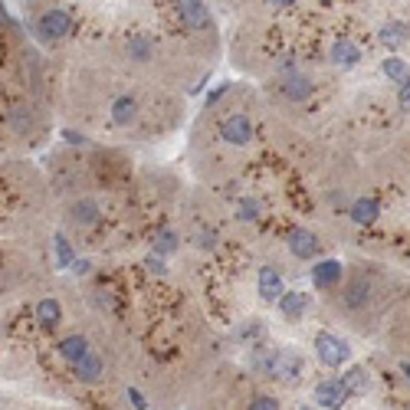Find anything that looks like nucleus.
<instances>
[{"label": "nucleus", "mask_w": 410, "mask_h": 410, "mask_svg": "<svg viewBox=\"0 0 410 410\" xmlns=\"http://www.w3.org/2000/svg\"><path fill=\"white\" fill-rule=\"evenodd\" d=\"M315 355H318V361H322L325 367H342L345 361L351 358V348H348V342L338 338V335L318 332L315 335Z\"/></svg>", "instance_id": "f257e3e1"}, {"label": "nucleus", "mask_w": 410, "mask_h": 410, "mask_svg": "<svg viewBox=\"0 0 410 410\" xmlns=\"http://www.w3.org/2000/svg\"><path fill=\"white\" fill-rule=\"evenodd\" d=\"M263 367L269 371L273 377H279V381H296V377L302 374V358L296 355V351H269L263 358Z\"/></svg>", "instance_id": "f03ea898"}, {"label": "nucleus", "mask_w": 410, "mask_h": 410, "mask_svg": "<svg viewBox=\"0 0 410 410\" xmlns=\"http://www.w3.org/2000/svg\"><path fill=\"white\" fill-rule=\"evenodd\" d=\"M69 30H72V17L60 7H53V10H46V14L36 17V33L43 36V40H50V43L53 40H63Z\"/></svg>", "instance_id": "7ed1b4c3"}, {"label": "nucleus", "mask_w": 410, "mask_h": 410, "mask_svg": "<svg viewBox=\"0 0 410 410\" xmlns=\"http://www.w3.org/2000/svg\"><path fill=\"white\" fill-rule=\"evenodd\" d=\"M367 302H371V279H367L365 273H351L342 289V306L348 308V312H358Z\"/></svg>", "instance_id": "20e7f679"}, {"label": "nucleus", "mask_w": 410, "mask_h": 410, "mask_svg": "<svg viewBox=\"0 0 410 410\" xmlns=\"http://www.w3.org/2000/svg\"><path fill=\"white\" fill-rule=\"evenodd\" d=\"M220 138L227 145H247L249 138H253V125H249V119L243 112H237V115L220 122Z\"/></svg>", "instance_id": "39448f33"}, {"label": "nucleus", "mask_w": 410, "mask_h": 410, "mask_svg": "<svg viewBox=\"0 0 410 410\" xmlns=\"http://www.w3.org/2000/svg\"><path fill=\"white\" fill-rule=\"evenodd\" d=\"M289 249L296 259H312L318 253V237L306 227H292L289 230Z\"/></svg>", "instance_id": "423d86ee"}, {"label": "nucleus", "mask_w": 410, "mask_h": 410, "mask_svg": "<svg viewBox=\"0 0 410 410\" xmlns=\"http://www.w3.org/2000/svg\"><path fill=\"white\" fill-rule=\"evenodd\" d=\"M79 178H82V174H79V164L63 161V158L50 168V180L63 190V194H69V190H76V188H79Z\"/></svg>", "instance_id": "0eeeda50"}, {"label": "nucleus", "mask_w": 410, "mask_h": 410, "mask_svg": "<svg viewBox=\"0 0 410 410\" xmlns=\"http://www.w3.org/2000/svg\"><path fill=\"white\" fill-rule=\"evenodd\" d=\"M345 401H348V394H345L342 381H322V384H315V404H322L328 410H342Z\"/></svg>", "instance_id": "6e6552de"}, {"label": "nucleus", "mask_w": 410, "mask_h": 410, "mask_svg": "<svg viewBox=\"0 0 410 410\" xmlns=\"http://www.w3.org/2000/svg\"><path fill=\"white\" fill-rule=\"evenodd\" d=\"M312 92H315V86H312V79L302 76V72H289V76L282 79V95H286L289 102H306Z\"/></svg>", "instance_id": "1a4fd4ad"}, {"label": "nucleus", "mask_w": 410, "mask_h": 410, "mask_svg": "<svg viewBox=\"0 0 410 410\" xmlns=\"http://www.w3.org/2000/svg\"><path fill=\"white\" fill-rule=\"evenodd\" d=\"M312 282H315V289H335V286L342 282V263H338V259H322V263H315Z\"/></svg>", "instance_id": "9d476101"}, {"label": "nucleus", "mask_w": 410, "mask_h": 410, "mask_svg": "<svg viewBox=\"0 0 410 410\" xmlns=\"http://www.w3.org/2000/svg\"><path fill=\"white\" fill-rule=\"evenodd\" d=\"M257 286H259V299H263V302H279L282 292H286V289H282V276L276 273L273 266H263V269H259Z\"/></svg>", "instance_id": "9b49d317"}, {"label": "nucleus", "mask_w": 410, "mask_h": 410, "mask_svg": "<svg viewBox=\"0 0 410 410\" xmlns=\"http://www.w3.org/2000/svg\"><path fill=\"white\" fill-rule=\"evenodd\" d=\"M178 14H180V20H184V26H190V30H207V26L214 23V20H210V10H207L204 4H197V0L180 4Z\"/></svg>", "instance_id": "f8f14e48"}, {"label": "nucleus", "mask_w": 410, "mask_h": 410, "mask_svg": "<svg viewBox=\"0 0 410 410\" xmlns=\"http://www.w3.org/2000/svg\"><path fill=\"white\" fill-rule=\"evenodd\" d=\"M99 204H95L92 197H79L76 204L69 207V220L76 223V227H92L95 220H99Z\"/></svg>", "instance_id": "ddd939ff"}, {"label": "nucleus", "mask_w": 410, "mask_h": 410, "mask_svg": "<svg viewBox=\"0 0 410 410\" xmlns=\"http://www.w3.org/2000/svg\"><path fill=\"white\" fill-rule=\"evenodd\" d=\"M342 387H345L348 397H365L367 387H371V377H367L365 367L355 365V367H348V371L342 374Z\"/></svg>", "instance_id": "4468645a"}, {"label": "nucleus", "mask_w": 410, "mask_h": 410, "mask_svg": "<svg viewBox=\"0 0 410 410\" xmlns=\"http://www.w3.org/2000/svg\"><path fill=\"white\" fill-rule=\"evenodd\" d=\"M332 63L335 66H345V69H351V66H358L361 63V50L355 43H351V40H335L332 43Z\"/></svg>", "instance_id": "2eb2a0df"}, {"label": "nucleus", "mask_w": 410, "mask_h": 410, "mask_svg": "<svg viewBox=\"0 0 410 410\" xmlns=\"http://www.w3.org/2000/svg\"><path fill=\"white\" fill-rule=\"evenodd\" d=\"M306 308H308V296H306V292H289V296L282 292L279 312L289 318V322H299V318L306 315Z\"/></svg>", "instance_id": "dca6fc26"}, {"label": "nucleus", "mask_w": 410, "mask_h": 410, "mask_svg": "<svg viewBox=\"0 0 410 410\" xmlns=\"http://www.w3.org/2000/svg\"><path fill=\"white\" fill-rule=\"evenodd\" d=\"M56 351H60V358H66L69 365H76V361H82L89 355V342L82 335H69V338H63V342L56 345Z\"/></svg>", "instance_id": "f3484780"}, {"label": "nucleus", "mask_w": 410, "mask_h": 410, "mask_svg": "<svg viewBox=\"0 0 410 410\" xmlns=\"http://www.w3.org/2000/svg\"><path fill=\"white\" fill-rule=\"evenodd\" d=\"M36 322L43 325L46 332L56 328V325L63 322V306L56 299H40V306H36Z\"/></svg>", "instance_id": "a211bd4d"}, {"label": "nucleus", "mask_w": 410, "mask_h": 410, "mask_svg": "<svg viewBox=\"0 0 410 410\" xmlns=\"http://www.w3.org/2000/svg\"><path fill=\"white\" fill-rule=\"evenodd\" d=\"M377 217H381V207H377V200H367V197H358V200L351 204V220L361 223V227H367V223H374Z\"/></svg>", "instance_id": "6ab92c4d"}, {"label": "nucleus", "mask_w": 410, "mask_h": 410, "mask_svg": "<svg viewBox=\"0 0 410 410\" xmlns=\"http://www.w3.org/2000/svg\"><path fill=\"white\" fill-rule=\"evenodd\" d=\"M135 119H138V102L135 99H131V95L115 99V105H112V122H115V125H131Z\"/></svg>", "instance_id": "aec40b11"}, {"label": "nucleus", "mask_w": 410, "mask_h": 410, "mask_svg": "<svg viewBox=\"0 0 410 410\" xmlns=\"http://www.w3.org/2000/svg\"><path fill=\"white\" fill-rule=\"evenodd\" d=\"M377 40H381L387 50H401V46L407 43V23H384L381 33H377Z\"/></svg>", "instance_id": "412c9836"}, {"label": "nucleus", "mask_w": 410, "mask_h": 410, "mask_svg": "<svg viewBox=\"0 0 410 410\" xmlns=\"http://www.w3.org/2000/svg\"><path fill=\"white\" fill-rule=\"evenodd\" d=\"M72 367H76V377L79 381H86V384L99 381V374H102V361H99V355H92V351H89L82 361H76Z\"/></svg>", "instance_id": "4be33fe9"}, {"label": "nucleus", "mask_w": 410, "mask_h": 410, "mask_svg": "<svg viewBox=\"0 0 410 410\" xmlns=\"http://www.w3.org/2000/svg\"><path fill=\"white\" fill-rule=\"evenodd\" d=\"M53 249H56V266H60V269H69V266L76 263V249H72V243L66 239V233H56V237H53Z\"/></svg>", "instance_id": "5701e85b"}, {"label": "nucleus", "mask_w": 410, "mask_h": 410, "mask_svg": "<svg viewBox=\"0 0 410 410\" xmlns=\"http://www.w3.org/2000/svg\"><path fill=\"white\" fill-rule=\"evenodd\" d=\"M381 69H384V76H387V79L401 82V86H404V82H410V66H407L404 60H397V56H387L384 66H381Z\"/></svg>", "instance_id": "b1692460"}, {"label": "nucleus", "mask_w": 410, "mask_h": 410, "mask_svg": "<svg viewBox=\"0 0 410 410\" xmlns=\"http://www.w3.org/2000/svg\"><path fill=\"white\" fill-rule=\"evenodd\" d=\"M178 249V233L174 230H161L158 237H154V257H168V253H174Z\"/></svg>", "instance_id": "393cba45"}, {"label": "nucleus", "mask_w": 410, "mask_h": 410, "mask_svg": "<svg viewBox=\"0 0 410 410\" xmlns=\"http://www.w3.org/2000/svg\"><path fill=\"white\" fill-rule=\"evenodd\" d=\"M129 53H131V60L148 63V60H151V40H148V36H131Z\"/></svg>", "instance_id": "a878e982"}, {"label": "nucleus", "mask_w": 410, "mask_h": 410, "mask_svg": "<svg viewBox=\"0 0 410 410\" xmlns=\"http://www.w3.org/2000/svg\"><path fill=\"white\" fill-rule=\"evenodd\" d=\"M237 217L243 223H253L259 217V204L253 200V197H239V200H237Z\"/></svg>", "instance_id": "bb28decb"}, {"label": "nucleus", "mask_w": 410, "mask_h": 410, "mask_svg": "<svg viewBox=\"0 0 410 410\" xmlns=\"http://www.w3.org/2000/svg\"><path fill=\"white\" fill-rule=\"evenodd\" d=\"M145 269H148L151 276H164V273H168V266H164L161 257H148V259H145Z\"/></svg>", "instance_id": "cd10ccee"}, {"label": "nucleus", "mask_w": 410, "mask_h": 410, "mask_svg": "<svg viewBox=\"0 0 410 410\" xmlns=\"http://www.w3.org/2000/svg\"><path fill=\"white\" fill-rule=\"evenodd\" d=\"M197 247H200V249H214L217 247V233L214 230H200V233H197Z\"/></svg>", "instance_id": "c85d7f7f"}, {"label": "nucleus", "mask_w": 410, "mask_h": 410, "mask_svg": "<svg viewBox=\"0 0 410 410\" xmlns=\"http://www.w3.org/2000/svg\"><path fill=\"white\" fill-rule=\"evenodd\" d=\"M249 410H279V404L273 397H253L249 401Z\"/></svg>", "instance_id": "c756f323"}, {"label": "nucleus", "mask_w": 410, "mask_h": 410, "mask_svg": "<svg viewBox=\"0 0 410 410\" xmlns=\"http://www.w3.org/2000/svg\"><path fill=\"white\" fill-rule=\"evenodd\" d=\"M69 273H72V276H89V273H92V263H89V259H79V257H76V263L69 266Z\"/></svg>", "instance_id": "7c9ffc66"}, {"label": "nucleus", "mask_w": 410, "mask_h": 410, "mask_svg": "<svg viewBox=\"0 0 410 410\" xmlns=\"http://www.w3.org/2000/svg\"><path fill=\"white\" fill-rule=\"evenodd\" d=\"M397 102H401L404 112H410V82H404V86H401V95H397Z\"/></svg>", "instance_id": "2f4dec72"}, {"label": "nucleus", "mask_w": 410, "mask_h": 410, "mask_svg": "<svg viewBox=\"0 0 410 410\" xmlns=\"http://www.w3.org/2000/svg\"><path fill=\"white\" fill-rule=\"evenodd\" d=\"M129 401H131V407H138V410H145V397H141V394L135 391V387H129Z\"/></svg>", "instance_id": "473e14b6"}, {"label": "nucleus", "mask_w": 410, "mask_h": 410, "mask_svg": "<svg viewBox=\"0 0 410 410\" xmlns=\"http://www.w3.org/2000/svg\"><path fill=\"white\" fill-rule=\"evenodd\" d=\"M63 135H66L69 145H89V138H86V135H76V131H63Z\"/></svg>", "instance_id": "72a5a7b5"}, {"label": "nucleus", "mask_w": 410, "mask_h": 410, "mask_svg": "<svg viewBox=\"0 0 410 410\" xmlns=\"http://www.w3.org/2000/svg\"><path fill=\"white\" fill-rule=\"evenodd\" d=\"M227 89H230V86H227V82H223V86H220V89H217V92H210V99H207V102H217V99H220V95H223V92H227Z\"/></svg>", "instance_id": "f704fd0d"}, {"label": "nucleus", "mask_w": 410, "mask_h": 410, "mask_svg": "<svg viewBox=\"0 0 410 410\" xmlns=\"http://www.w3.org/2000/svg\"><path fill=\"white\" fill-rule=\"evenodd\" d=\"M401 371H404V377L410 381V361H401Z\"/></svg>", "instance_id": "c9c22d12"}, {"label": "nucleus", "mask_w": 410, "mask_h": 410, "mask_svg": "<svg viewBox=\"0 0 410 410\" xmlns=\"http://www.w3.org/2000/svg\"><path fill=\"white\" fill-rule=\"evenodd\" d=\"M0 20H4V7H0Z\"/></svg>", "instance_id": "e433bc0d"}, {"label": "nucleus", "mask_w": 410, "mask_h": 410, "mask_svg": "<svg viewBox=\"0 0 410 410\" xmlns=\"http://www.w3.org/2000/svg\"><path fill=\"white\" fill-rule=\"evenodd\" d=\"M302 410H308V407H302Z\"/></svg>", "instance_id": "4c0bfd02"}]
</instances>
